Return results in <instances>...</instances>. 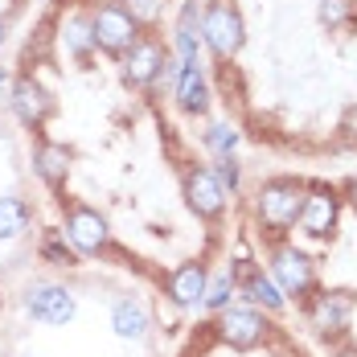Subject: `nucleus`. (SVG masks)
<instances>
[{
	"label": "nucleus",
	"mask_w": 357,
	"mask_h": 357,
	"mask_svg": "<svg viewBox=\"0 0 357 357\" xmlns=\"http://www.w3.org/2000/svg\"><path fill=\"white\" fill-rule=\"evenodd\" d=\"M304 197H308V181L300 177H267L255 193V222L259 230L267 234H284L300 222L304 210Z\"/></svg>",
	"instance_id": "f257e3e1"
},
{
	"label": "nucleus",
	"mask_w": 357,
	"mask_h": 357,
	"mask_svg": "<svg viewBox=\"0 0 357 357\" xmlns=\"http://www.w3.org/2000/svg\"><path fill=\"white\" fill-rule=\"evenodd\" d=\"M91 37H95V50H103L107 58H123L128 50H132V41L144 33V25L136 21V13L123 4V0H103V4H95L91 13Z\"/></svg>",
	"instance_id": "f03ea898"
},
{
	"label": "nucleus",
	"mask_w": 357,
	"mask_h": 357,
	"mask_svg": "<svg viewBox=\"0 0 357 357\" xmlns=\"http://www.w3.org/2000/svg\"><path fill=\"white\" fill-rule=\"evenodd\" d=\"M247 41V25H243V13L230 4V0H206L202 8V45H210L218 62H230Z\"/></svg>",
	"instance_id": "7ed1b4c3"
},
{
	"label": "nucleus",
	"mask_w": 357,
	"mask_h": 357,
	"mask_svg": "<svg viewBox=\"0 0 357 357\" xmlns=\"http://www.w3.org/2000/svg\"><path fill=\"white\" fill-rule=\"evenodd\" d=\"M8 111L17 115V123H21V128L41 132V128L54 119L58 99H54V91H50L37 74H17V78L8 82Z\"/></svg>",
	"instance_id": "20e7f679"
},
{
	"label": "nucleus",
	"mask_w": 357,
	"mask_h": 357,
	"mask_svg": "<svg viewBox=\"0 0 357 357\" xmlns=\"http://www.w3.org/2000/svg\"><path fill=\"white\" fill-rule=\"evenodd\" d=\"M169 58H173V45H165L156 33L144 29V33L132 41V50L119 58V66H123V82H128L132 91H148V86H156L160 74H165V66H169Z\"/></svg>",
	"instance_id": "39448f33"
},
{
	"label": "nucleus",
	"mask_w": 357,
	"mask_h": 357,
	"mask_svg": "<svg viewBox=\"0 0 357 357\" xmlns=\"http://www.w3.org/2000/svg\"><path fill=\"white\" fill-rule=\"evenodd\" d=\"M181 197L202 222H218L226 214V202H230V193L222 189V181L214 177L210 165H185L181 169Z\"/></svg>",
	"instance_id": "423d86ee"
},
{
	"label": "nucleus",
	"mask_w": 357,
	"mask_h": 357,
	"mask_svg": "<svg viewBox=\"0 0 357 357\" xmlns=\"http://www.w3.org/2000/svg\"><path fill=\"white\" fill-rule=\"evenodd\" d=\"M62 210H66V238H70V247L78 255H107L111 250V226L107 218L99 214L95 206H86V202H62Z\"/></svg>",
	"instance_id": "0eeeda50"
},
{
	"label": "nucleus",
	"mask_w": 357,
	"mask_h": 357,
	"mask_svg": "<svg viewBox=\"0 0 357 357\" xmlns=\"http://www.w3.org/2000/svg\"><path fill=\"white\" fill-rule=\"evenodd\" d=\"M341 189H333V185H308V197H304V210H300V230L308 234V238H333V230H337V222H341Z\"/></svg>",
	"instance_id": "6e6552de"
},
{
	"label": "nucleus",
	"mask_w": 357,
	"mask_h": 357,
	"mask_svg": "<svg viewBox=\"0 0 357 357\" xmlns=\"http://www.w3.org/2000/svg\"><path fill=\"white\" fill-rule=\"evenodd\" d=\"M271 275H275V284L284 296H308V291H317V267H312V259L304 255L300 247H291V243H280V247L271 250Z\"/></svg>",
	"instance_id": "1a4fd4ad"
},
{
	"label": "nucleus",
	"mask_w": 357,
	"mask_h": 357,
	"mask_svg": "<svg viewBox=\"0 0 357 357\" xmlns=\"http://www.w3.org/2000/svg\"><path fill=\"white\" fill-rule=\"evenodd\" d=\"M25 312L37 324H70L78 312V300L66 284H33L25 291Z\"/></svg>",
	"instance_id": "9d476101"
},
{
	"label": "nucleus",
	"mask_w": 357,
	"mask_h": 357,
	"mask_svg": "<svg viewBox=\"0 0 357 357\" xmlns=\"http://www.w3.org/2000/svg\"><path fill=\"white\" fill-rule=\"evenodd\" d=\"M218 333H222V341L230 345V349H259L263 341H267V321H263V312H255V308H222V324H218Z\"/></svg>",
	"instance_id": "9b49d317"
},
{
	"label": "nucleus",
	"mask_w": 357,
	"mask_h": 357,
	"mask_svg": "<svg viewBox=\"0 0 357 357\" xmlns=\"http://www.w3.org/2000/svg\"><path fill=\"white\" fill-rule=\"evenodd\" d=\"M70 165H74V152L66 144H58V140H37L33 144V177L41 181L45 189L62 193L66 181H70Z\"/></svg>",
	"instance_id": "f8f14e48"
},
{
	"label": "nucleus",
	"mask_w": 357,
	"mask_h": 357,
	"mask_svg": "<svg viewBox=\"0 0 357 357\" xmlns=\"http://www.w3.org/2000/svg\"><path fill=\"white\" fill-rule=\"evenodd\" d=\"M230 275H234L238 291L247 296L250 304H263L267 312H284L287 300H284V291H280V284H275V280H267V275H263L250 259H238V267H234Z\"/></svg>",
	"instance_id": "ddd939ff"
},
{
	"label": "nucleus",
	"mask_w": 357,
	"mask_h": 357,
	"mask_svg": "<svg viewBox=\"0 0 357 357\" xmlns=\"http://www.w3.org/2000/svg\"><path fill=\"white\" fill-rule=\"evenodd\" d=\"M173 99H177L181 115H206L210 111V78L202 70V62L181 66L177 82H173Z\"/></svg>",
	"instance_id": "4468645a"
},
{
	"label": "nucleus",
	"mask_w": 357,
	"mask_h": 357,
	"mask_svg": "<svg viewBox=\"0 0 357 357\" xmlns=\"http://www.w3.org/2000/svg\"><path fill=\"white\" fill-rule=\"evenodd\" d=\"M173 54H177L181 66L202 62V8H197V0L181 4V17L173 25Z\"/></svg>",
	"instance_id": "2eb2a0df"
},
{
	"label": "nucleus",
	"mask_w": 357,
	"mask_h": 357,
	"mask_svg": "<svg viewBox=\"0 0 357 357\" xmlns=\"http://www.w3.org/2000/svg\"><path fill=\"white\" fill-rule=\"evenodd\" d=\"M308 317H312V324L321 333H345L349 321H354V296L349 291H321L312 300Z\"/></svg>",
	"instance_id": "dca6fc26"
},
{
	"label": "nucleus",
	"mask_w": 357,
	"mask_h": 357,
	"mask_svg": "<svg viewBox=\"0 0 357 357\" xmlns=\"http://www.w3.org/2000/svg\"><path fill=\"white\" fill-rule=\"evenodd\" d=\"M206 284H210V271H206V263H181L177 271L169 275V296L177 300L181 308H193V304H202V296H206Z\"/></svg>",
	"instance_id": "f3484780"
},
{
	"label": "nucleus",
	"mask_w": 357,
	"mask_h": 357,
	"mask_svg": "<svg viewBox=\"0 0 357 357\" xmlns=\"http://www.w3.org/2000/svg\"><path fill=\"white\" fill-rule=\"evenodd\" d=\"M29 226H33V206H29V197L4 193V197H0V243L21 238Z\"/></svg>",
	"instance_id": "a211bd4d"
},
{
	"label": "nucleus",
	"mask_w": 357,
	"mask_h": 357,
	"mask_svg": "<svg viewBox=\"0 0 357 357\" xmlns=\"http://www.w3.org/2000/svg\"><path fill=\"white\" fill-rule=\"evenodd\" d=\"M111 328H115L123 341H140L144 333H148V308H144L140 300H132V296L115 300V308H111Z\"/></svg>",
	"instance_id": "6ab92c4d"
},
{
	"label": "nucleus",
	"mask_w": 357,
	"mask_h": 357,
	"mask_svg": "<svg viewBox=\"0 0 357 357\" xmlns=\"http://www.w3.org/2000/svg\"><path fill=\"white\" fill-rule=\"evenodd\" d=\"M62 45H66V54H70L74 62H91V54H95V37H91V17L86 13H70L66 21H62Z\"/></svg>",
	"instance_id": "aec40b11"
},
{
	"label": "nucleus",
	"mask_w": 357,
	"mask_h": 357,
	"mask_svg": "<svg viewBox=\"0 0 357 357\" xmlns=\"http://www.w3.org/2000/svg\"><path fill=\"white\" fill-rule=\"evenodd\" d=\"M37 250H41V259H45L50 267H78V250L70 247V238H66L62 230H45Z\"/></svg>",
	"instance_id": "412c9836"
},
{
	"label": "nucleus",
	"mask_w": 357,
	"mask_h": 357,
	"mask_svg": "<svg viewBox=\"0 0 357 357\" xmlns=\"http://www.w3.org/2000/svg\"><path fill=\"white\" fill-rule=\"evenodd\" d=\"M238 291V284H234V275L230 271H222V275H214L210 284H206V296H202V304L210 308V312H222V308H230V296Z\"/></svg>",
	"instance_id": "4be33fe9"
},
{
	"label": "nucleus",
	"mask_w": 357,
	"mask_h": 357,
	"mask_svg": "<svg viewBox=\"0 0 357 357\" xmlns=\"http://www.w3.org/2000/svg\"><path fill=\"white\" fill-rule=\"evenodd\" d=\"M202 144H206L214 156H230V152L238 148V128H234V123H210L206 136H202Z\"/></svg>",
	"instance_id": "5701e85b"
},
{
	"label": "nucleus",
	"mask_w": 357,
	"mask_h": 357,
	"mask_svg": "<svg viewBox=\"0 0 357 357\" xmlns=\"http://www.w3.org/2000/svg\"><path fill=\"white\" fill-rule=\"evenodd\" d=\"M210 169H214V177L222 181V189H226V193H234V189L243 185V165H238V156H234V152H230V156H214V165H210Z\"/></svg>",
	"instance_id": "b1692460"
},
{
	"label": "nucleus",
	"mask_w": 357,
	"mask_h": 357,
	"mask_svg": "<svg viewBox=\"0 0 357 357\" xmlns=\"http://www.w3.org/2000/svg\"><path fill=\"white\" fill-rule=\"evenodd\" d=\"M123 4L136 13V21H140L144 29H148V25H156V21H160V13H165V0H123Z\"/></svg>",
	"instance_id": "393cba45"
},
{
	"label": "nucleus",
	"mask_w": 357,
	"mask_h": 357,
	"mask_svg": "<svg viewBox=\"0 0 357 357\" xmlns=\"http://www.w3.org/2000/svg\"><path fill=\"white\" fill-rule=\"evenodd\" d=\"M349 17V0H321V25L328 29H341Z\"/></svg>",
	"instance_id": "a878e982"
},
{
	"label": "nucleus",
	"mask_w": 357,
	"mask_h": 357,
	"mask_svg": "<svg viewBox=\"0 0 357 357\" xmlns=\"http://www.w3.org/2000/svg\"><path fill=\"white\" fill-rule=\"evenodd\" d=\"M4 41H8V17H0V50H4Z\"/></svg>",
	"instance_id": "bb28decb"
},
{
	"label": "nucleus",
	"mask_w": 357,
	"mask_h": 357,
	"mask_svg": "<svg viewBox=\"0 0 357 357\" xmlns=\"http://www.w3.org/2000/svg\"><path fill=\"white\" fill-rule=\"evenodd\" d=\"M345 193H349V202H354V210H357V181H349V185H345Z\"/></svg>",
	"instance_id": "cd10ccee"
},
{
	"label": "nucleus",
	"mask_w": 357,
	"mask_h": 357,
	"mask_svg": "<svg viewBox=\"0 0 357 357\" xmlns=\"http://www.w3.org/2000/svg\"><path fill=\"white\" fill-rule=\"evenodd\" d=\"M0 86H8V70L4 66H0Z\"/></svg>",
	"instance_id": "c85d7f7f"
},
{
	"label": "nucleus",
	"mask_w": 357,
	"mask_h": 357,
	"mask_svg": "<svg viewBox=\"0 0 357 357\" xmlns=\"http://www.w3.org/2000/svg\"><path fill=\"white\" fill-rule=\"evenodd\" d=\"M0 312H4V296H0Z\"/></svg>",
	"instance_id": "c756f323"
}]
</instances>
